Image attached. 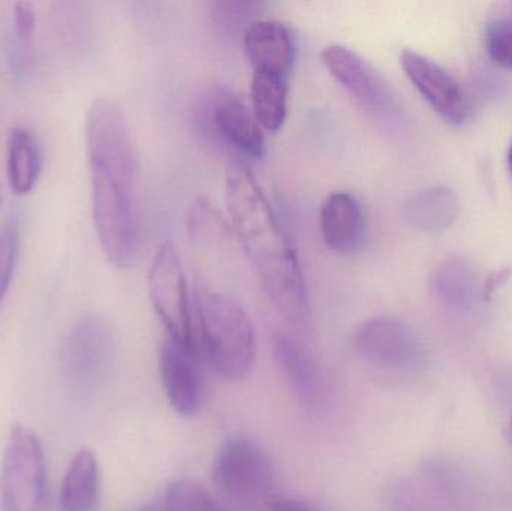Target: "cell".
Here are the masks:
<instances>
[{
    "label": "cell",
    "instance_id": "cell-26",
    "mask_svg": "<svg viewBox=\"0 0 512 511\" xmlns=\"http://www.w3.org/2000/svg\"><path fill=\"white\" fill-rule=\"evenodd\" d=\"M36 15L33 5L29 2H18L14 5L15 36L18 44L26 45L32 39L35 30Z\"/></svg>",
    "mask_w": 512,
    "mask_h": 511
},
{
    "label": "cell",
    "instance_id": "cell-3",
    "mask_svg": "<svg viewBox=\"0 0 512 511\" xmlns=\"http://www.w3.org/2000/svg\"><path fill=\"white\" fill-rule=\"evenodd\" d=\"M195 321L201 356L227 380H242L255 359V332L245 306L230 294L198 287Z\"/></svg>",
    "mask_w": 512,
    "mask_h": 511
},
{
    "label": "cell",
    "instance_id": "cell-12",
    "mask_svg": "<svg viewBox=\"0 0 512 511\" xmlns=\"http://www.w3.org/2000/svg\"><path fill=\"white\" fill-rule=\"evenodd\" d=\"M243 45L252 77L291 78L297 59V41L288 24L256 20L243 33Z\"/></svg>",
    "mask_w": 512,
    "mask_h": 511
},
{
    "label": "cell",
    "instance_id": "cell-29",
    "mask_svg": "<svg viewBox=\"0 0 512 511\" xmlns=\"http://www.w3.org/2000/svg\"><path fill=\"white\" fill-rule=\"evenodd\" d=\"M505 438H507L508 443L512 446V416L510 423H508L507 429H505Z\"/></svg>",
    "mask_w": 512,
    "mask_h": 511
},
{
    "label": "cell",
    "instance_id": "cell-25",
    "mask_svg": "<svg viewBox=\"0 0 512 511\" xmlns=\"http://www.w3.org/2000/svg\"><path fill=\"white\" fill-rule=\"evenodd\" d=\"M189 221H191V231H194L198 239H212L213 236L224 233L222 228H227L219 218L218 212L207 201H198L195 204Z\"/></svg>",
    "mask_w": 512,
    "mask_h": 511
},
{
    "label": "cell",
    "instance_id": "cell-27",
    "mask_svg": "<svg viewBox=\"0 0 512 511\" xmlns=\"http://www.w3.org/2000/svg\"><path fill=\"white\" fill-rule=\"evenodd\" d=\"M268 510L270 511H322L315 504L309 501L301 500L295 497H273L268 501Z\"/></svg>",
    "mask_w": 512,
    "mask_h": 511
},
{
    "label": "cell",
    "instance_id": "cell-17",
    "mask_svg": "<svg viewBox=\"0 0 512 511\" xmlns=\"http://www.w3.org/2000/svg\"><path fill=\"white\" fill-rule=\"evenodd\" d=\"M101 491L98 459L89 449L80 450L63 477L59 511H96L101 501Z\"/></svg>",
    "mask_w": 512,
    "mask_h": 511
},
{
    "label": "cell",
    "instance_id": "cell-1",
    "mask_svg": "<svg viewBox=\"0 0 512 511\" xmlns=\"http://www.w3.org/2000/svg\"><path fill=\"white\" fill-rule=\"evenodd\" d=\"M86 152L99 245L113 266H129L138 251V155L128 119L113 99L90 105Z\"/></svg>",
    "mask_w": 512,
    "mask_h": 511
},
{
    "label": "cell",
    "instance_id": "cell-4",
    "mask_svg": "<svg viewBox=\"0 0 512 511\" xmlns=\"http://www.w3.org/2000/svg\"><path fill=\"white\" fill-rule=\"evenodd\" d=\"M328 74L382 131L397 134L406 125L405 105L384 75L363 56L342 44L321 51Z\"/></svg>",
    "mask_w": 512,
    "mask_h": 511
},
{
    "label": "cell",
    "instance_id": "cell-23",
    "mask_svg": "<svg viewBox=\"0 0 512 511\" xmlns=\"http://www.w3.org/2000/svg\"><path fill=\"white\" fill-rule=\"evenodd\" d=\"M21 227L17 215H9L0 227V306L8 296L18 255H20Z\"/></svg>",
    "mask_w": 512,
    "mask_h": 511
},
{
    "label": "cell",
    "instance_id": "cell-16",
    "mask_svg": "<svg viewBox=\"0 0 512 511\" xmlns=\"http://www.w3.org/2000/svg\"><path fill=\"white\" fill-rule=\"evenodd\" d=\"M433 291L445 308L454 311H474L484 302V282L465 258L453 257L439 266L433 276Z\"/></svg>",
    "mask_w": 512,
    "mask_h": 511
},
{
    "label": "cell",
    "instance_id": "cell-7",
    "mask_svg": "<svg viewBox=\"0 0 512 511\" xmlns=\"http://www.w3.org/2000/svg\"><path fill=\"white\" fill-rule=\"evenodd\" d=\"M3 511H45L47 464L36 432L17 425L9 434L0 471Z\"/></svg>",
    "mask_w": 512,
    "mask_h": 511
},
{
    "label": "cell",
    "instance_id": "cell-20",
    "mask_svg": "<svg viewBox=\"0 0 512 511\" xmlns=\"http://www.w3.org/2000/svg\"><path fill=\"white\" fill-rule=\"evenodd\" d=\"M289 80L252 77L251 107L262 129L277 132L288 116Z\"/></svg>",
    "mask_w": 512,
    "mask_h": 511
},
{
    "label": "cell",
    "instance_id": "cell-24",
    "mask_svg": "<svg viewBox=\"0 0 512 511\" xmlns=\"http://www.w3.org/2000/svg\"><path fill=\"white\" fill-rule=\"evenodd\" d=\"M484 39L490 59L502 68L512 69V18L490 21Z\"/></svg>",
    "mask_w": 512,
    "mask_h": 511
},
{
    "label": "cell",
    "instance_id": "cell-30",
    "mask_svg": "<svg viewBox=\"0 0 512 511\" xmlns=\"http://www.w3.org/2000/svg\"><path fill=\"white\" fill-rule=\"evenodd\" d=\"M508 167H510V171L512 174V144H511L510 153H508Z\"/></svg>",
    "mask_w": 512,
    "mask_h": 511
},
{
    "label": "cell",
    "instance_id": "cell-10",
    "mask_svg": "<svg viewBox=\"0 0 512 511\" xmlns=\"http://www.w3.org/2000/svg\"><path fill=\"white\" fill-rule=\"evenodd\" d=\"M212 477L222 494L242 506H256L273 498V465L267 453L248 438L228 441L219 450Z\"/></svg>",
    "mask_w": 512,
    "mask_h": 511
},
{
    "label": "cell",
    "instance_id": "cell-21",
    "mask_svg": "<svg viewBox=\"0 0 512 511\" xmlns=\"http://www.w3.org/2000/svg\"><path fill=\"white\" fill-rule=\"evenodd\" d=\"M138 511H227L200 483L176 480Z\"/></svg>",
    "mask_w": 512,
    "mask_h": 511
},
{
    "label": "cell",
    "instance_id": "cell-6",
    "mask_svg": "<svg viewBox=\"0 0 512 511\" xmlns=\"http://www.w3.org/2000/svg\"><path fill=\"white\" fill-rule=\"evenodd\" d=\"M116 338L113 327L96 314L84 315L69 330L60 354V371L69 389L92 393L113 372Z\"/></svg>",
    "mask_w": 512,
    "mask_h": 511
},
{
    "label": "cell",
    "instance_id": "cell-13",
    "mask_svg": "<svg viewBox=\"0 0 512 511\" xmlns=\"http://www.w3.org/2000/svg\"><path fill=\"white\" fill-rule=\"evenodd\" d=\"M200 354L165 336L159 350L162 386L171 407L182 416H194L203 399Z\"/></svg>",
    "mask_w": 512,
    "mask_h": 511
},
{
    "label": "cell",
    "instance_id": "cell-15",
    "mask_svg": "<svg viewBox=\"0 0 512 511\" xmlns=\"http://www.w3.org/2000/svg\"><path fill=\"white\" fill-rule=\"evenodd\" d=\"M277 365L295 398L309 408H318L324 401V381L309 353L289 335L274 338Z\"/></svg>",
    "mask_w": 512,
    "mask_h": 511
},
{
    "label": "cell",
    "instance_id": "cell-28",
    "mask_svg": "<svg viewBox=\"0 0 512 511\" xmlns=\"http://www.w3.org/2000/svg\"><path fill=\"white\" fill-rule=\"evenodd\" d=\"M507 278V270H501V272H496L495 275L487 278V281L484 282V302H489V300L492 299L493 294L498 291V288L501 287V284H504Z\"/></svg>",
    "mask_w": 512,
    "mask_h": 511
},
{
    "label": "cell",
    "instance_id": "cell-8",
    "mask_svg": "<svg viewBox=\"0 0 512 511\" xmlns=\"http://www.w3.org/2000/svg\"><path fill=\"white\" fill-rule=\"evenodd\" d=\"M352 347L363 362L388 372H412L424 365L427 348L420 333L393 315L363 321L352 336Z\"/></svg>",
    "mask_w": 512,
    "mask_h": 511
},
{
    "label": "cell",
    "instance_id": "cell-22",
    "mask_svg": "<svg viewBox=\"0 0 512 511\" xmlns=\"http://www.w3.org/2000/svg\"><path fill=\"white\" fill-rule=\"evenodd\" d=\"M265 6L264 2L252 0H218L210 3V17L222 32L236 33L242 30L245 33Z\"/></svg>",
    "mask_w": 512,
    "mask_h": 511
},
{
    "label": "cell",
    "instance_id": "cell-2",
    "mask_svg": "<svg viewBox=\"0 0 512 511\" xmlns=\"http://www.w3.org/2000/svg\"><path fill=\"white\" fill-rule=\"evenodd\" d=\"M225 203L265 296L289 324L306 326L310 299L297 251L264 189L243 165H234L228 173Z\"/></svg>",
    "mask_w": 512,
    "mask_h": 511
},
{
    "label": "cell",
    "instance_id": "cell-9",
    "mask_svg": "<svg viewBox=\"0 0 512 511\" xmlns=\"http://www.w3.org/2000/svg\"><path fill=\"white\" fill-rule=\"evenodd\" d=\"M198 120L210 138L224 144L234 155L248 159L264 156V135L254 110L231 87H210L201 99Z\"/></svg>",
    "mask_w": 512,
    "mask_h": 511
},
{
    "label": "cell",
    "instance_id": "cell-14",
    "mask_svg": "<svg viewBox=\"0 0 512 511\" xmlns=\"http://www.w3.org/2000/svg\"><path fill=\"white\" fill-rule=\"evenodd\" d=\"M322 239L340 257H352L367 242V218L358 198L351 192H333L325 198L319 213Z\"/></svg>",
    "mask_w": 512,
    "mask_h": 511
},
{
    "label": "cell",
    "instance_id": "cell-19",
    "mask_svg": "<svg viewBox=\"0 0 512 511\" xmlns=\"http://www.w3.org/2000/svg\"><path fill=\"white\" fill-rule=\"evenodd\" d=\"M42 167V150L38 137L26 126H14L6 144V171L9 185L17 195L35 188Z\"/></svg>",
    "mask_w": 512,
    "mask_h": 511
},
{
    "label": "cell",
    "instance_id": "cell-5",
    "mask_svg": "<svg viewBox=\"0 0 512 511\" xmlns=\"http://www.w3.org/2000/svg\"><path fill=\"white\" fill-rule=\"evenodd\" d=\"M149 293L168 338L201 356L194 297L189 291L182 255L174 243L165 242L156 249L149 270Z\"/></svg>",
    "mask_w": 512,
    "mask_h": 511
},
{
    "label": "cell",
    "instance_id": "cell-11",
    "mask_svg": "<svg viewBox=\"0 0 512 511\" xmlns=\"http://www.w3.org/2000/svg\"><path fill=\"white\" fill-rule=\"evenodd\" d=\"M403 71L427 104L451 125H462L471 116V101L459 81L438 63L414 50H403Z\"/></svg>",
    "mask_w": 512,
    "mask_h": 511
},
{
    "label": "cell",
    "instance_id": "cell-18",
    "mask_svg": "<svg viewBox=\"0 0 512 511\" xmlns=\"http://www.w3.org/2000/svg\"><path fill=\"white\" fill-rule=\"evenodd\" d=\"M459 213V197L445 186L423 189L405 204L406 221L421 233H444L456 224Z\"/></svg>",
    "mask_w": 512,
    "mask_h": 511
}]
</instances>
